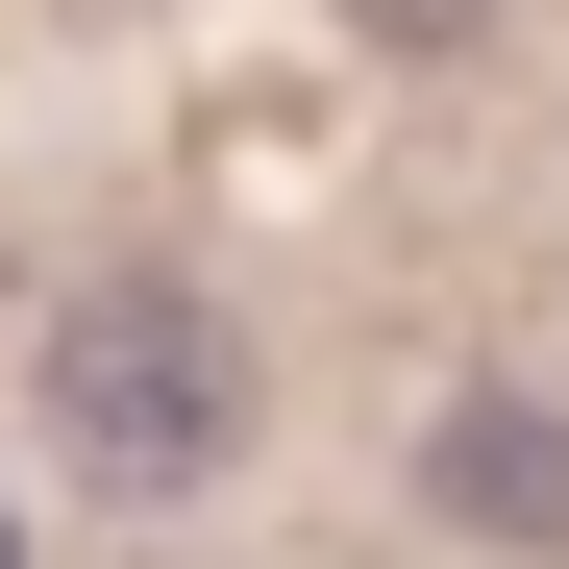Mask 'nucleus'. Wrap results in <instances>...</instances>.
<instances>
[{
	"label": "nucleus",
	"instance_id": "obj_3",
	"mask_svg": "<svg viewBox=\"0 0 569 569\" xmlns=\"http://www.w3.org/2000/svg\"><path fill=\"white\" fill-rule=\"evenodd\" d=\"M347 26H371V50H470L496 0H347Z\"/></svg>",
	"mask_w": 569,
	"mask_h": 569
},
{
	"label": "nucleus",
	"instance_id": "obj_1",
	"mask_svg": "<svg viewBox=\"0 0 569 569\" xmlns=\"http://www.w3.org/2000/svg\"><path fill=\"white\" fill-rule=\"evenodd\" d=\"M50 421L124 470V496H199V470L248 446V347L223 298H173V272H100V298L50 322Z\"/></svg>",
	"mask_w": 569,
	"mask_h": 569
},
{
	"label": "nucleus",
	"instance_id": "obj_4",
	"mask_svg": "<svg viewBox=\"0 0 569 569\" xmlns=\"http://www.w3.org/2000/svg\"><path fill=\"white\" fill-rule=\"evenodd\" d=\"M0 569H26V545H0Z\"/></svg>",
	"mask_w": 569,
	"mask_h": 569
},
{
	"label": "nucleus",
	"instance_id": "obj_2",
	"mask_svg": "<svg viewBox=\"0 0 569 569\" xmlns=\"http://www.w3.org/2000/svg\"><path fill=\"white\" fill-rule=\"evenodd\" d=\"M446 520H470V545H569V421L446 397Z\"/></svg>",
	"mask_w": 569,
	"mask_h": 569
}]
</instances>
